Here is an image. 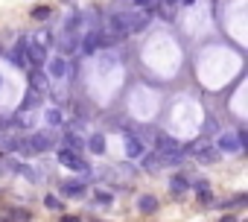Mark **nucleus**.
<instances>
[{"mask_svg":"<svg viewBox=\"0 0 248 222\" xmlns=\"http://www.w3.org/2000/svg\"><path fill=\"white\" fill-rule=\"evenodd\" d=\"M56 146V132H50V129H41V132H32V135H27L24 138V155H35V152H47V149H53Z\"/></svg>","mask_w":248,"mask_h":222,"instance_id":"f257e3e1","label":"nucleus"},{"mask_svg":"<svg viewBox=\"0 0 248 222\" xmlns=\"http://www.w3.org/2000/svg\"><path fill=\"white\" fill-rule=\"evenodd\" d=\"M59 164H62V167H67V170H79V173H88V161H85L79 152L67 149V146H62V149H59Z\"/></svg>","mask_w":248,"mask_h":222,"instance_id":"f03ea898","label":"nucleus"},{"mask_svg":"<svg viewBox=\"0 0 248 222\" xmlns=\"http://www.w3.org/2000/svg\"><path fill=\"white\" fill-rule=\"evenodd\" d=\"M44 62H47V44L44 41H30L27 44V64H32V67H44Z\"/></svg>","mask_w":248,"mask_h":222,"instance_id":"7ed1b4c3","label":"nucleus"},{"mask_svg":"<svg viewBox=\"0 0 248 222\" xmlns=\"http://www.w3.org/2000/svg\"><path fill=\"white\" fill-rule=\"evenodd\" d=\"M193 155H196V161H199V164H213V161H219V149H213L207 141L193 143Z\"/></svg>","mask_w":248,"mask_h":222,"instance_id":"20e7f679","label":"nucleus"},{"mask_svg":"<svg viewBox=\"0 0 248 222\" xmlns=\"http://www.w3.org/2000/svg\"><path fill=\"white\" fill-rule=\"evenodd\" d=\"M44 64H47V76H53V79H64L67 70H70L64 56H53V59H47Z\"/></svg>","mask_w":248,"mask_h":222,"instance_id":"39448f33","label":"nucleus"},{"mask_svg":"<svg viewBox=\"0 0 248 222\" xmlns=\"http://www.w3.org/2000/svg\"><path fill=\"white\" fill-rule=\"evenodd\" d=\"M27 44H30V38L24 35V38L9 50V62H12L15 67H30V64H27Z\"/></svg>","mask_w":248,"mask_h":222,"instance_id":"423d86ee","label":"nucleus"},{"mask_svg":"<svg viewBox=\"0 0 248 222\" xmlns=\"http://www.w3.org/2000/svg\"><path fill=\"white\" fill-rule=\"evenodd\" d=\"M216 149H219V152H228V155H239V152H242V143H239L236 135H228V132H225V135L219 138V146H216Z\"/></svg>","mask_w":248,"mask_h":222,"instance_id":"0eeeda50","label":"nucleus"},{"mask_svg":"<svg viewBox=\"0 0 248 222\" xmlns=\"http://www.w3.org/2000/svg\"><path fill=\"white\" fill-rule=\"evenodd\" d=\"M30 94H47V73L44 70H32L30 73Z\"/></svg>","mask_w":248,"mask_h":222,"instance_id":"6e6552de","label":"nucleus"},{"mask_svg":"<svg viewBox=\"0 0 248 222\" xmlns=\"http://www.w3.org/2000/svg\"><path fill=\"white\" fill-rule=\"evenodd\" d=\"M59 190H62V196H85V181H76V178H64Z\"/></svg>","mask_w":248,"mask_h":222,"instance_id":"1a4fd4ad","label":"nucleus"},{"mask_svg":"<svg viewBox=\"0 0 248 222\" xmlns=\"http://www.w3.org/2000/svg\"><path fill=\"white\" fill-rule=\"evenodd\" d=\"M76 47H79V35H73V32H64V35H62V41H59V50H62L59 56H64V53H73Z\"/></svg>","mask_w":248,"mask_h":222,"instance_id":"9d476101","label":"nucleus"},{"mask_svg":"<svg viewBox=\"0 0 248 222\" xmlns=\"http://www.w3.org/2000/svg\"><path fill=\"white\" fill-rule=\"evenodd\" d=\"M170 190H172L175 196L187 193V190H190V178H187V175H178V173H175V175L170 178Z\"/></svg>","mask_w":248,"mask_h":222,"instance_id":"9b49d317","label":"nucleus"},{"mask_svg":"<svg viewBox=\"0 0 248 222\" xmlns=\"http://www.w3.org/2000/svg\"><path fill=\"white\" fill-rule=\"evenodd\" d=\"M143 155V143L132 135H126V158H140Z\"/></svg>","mask_w":248,"mask_h":222,"instance_id":"f8f14e48","label":"nucleus"},{"mask_svg":"<svg viewBox=\"0 0 248 222\" xmlns=\"http://www.w3.org/2000/svg\"><path fill=\"white\" fill-rule=\"evenodd\" d=\"M138 210H140V213H155V210H158V199H155L152 193L140 196V199H138Z\"/></svg>","mask_w":248,"mask_h":222,"instance_id":"ddd939ff","label":"nucleus"},{"mask_svg":"<svg viewBox=\"0 0 248 222\" xmlns=\"http://www.w3.org/2000/svg\"><path fill=\"white\" fill-rule=\"evenodd\" d=\"M64 146L73 149V152H82V149H85V138L76 135V132H67V135H64Z\"/></svg>","mask_w":248,"mask_h":222,"instance_id":"4468645a","label":"nucleus"},{"mask_svg":"<svg viewBox=\"0 0 248 222\" xmlns=\"http://www.w3.org/2000/svg\"><path fill=\"white\" fill-rule=\"evenodd\" d=\"M143 170H146V173H158V170H164V164H161V155H158V152H149V155H143Z\"/></svg>","mask_w":248,"mask_h":222,"instance_id":"2eb2a0df","label":"nucleus"},{"mask_svg":"<svg viewBox=\"0 0 248 222\" xmlns=\"http://www.w3.org/2000/svg\"><path fill=\"white\" fill-rule=\"evenodd\" d=\"M93 205H96V207H111V205H114V193L96 190V193H93Z\"/></svg>","mask_w":248,"mask_h":222,"instance_id":"dca6fc26","label":"nucleus"},{"mask_svg":"<svg viewBox=\"0 0 248 222\" xmlns=\"http://www.w3.org/2000/svg\"><path fill=\"white\" fill-rule=\"evenodd\" d=\"M88 149H91L93 155H102V152H105V138H102V135H91V138H88Z\"/></svg>","mask_w":248,"mask_h":222,"instance_id":"f3484780","label":"nucleus"},{"mask_svg":"<svg viewBox=\"0 0 248 222\" xmlns=\"http://www.w3.org/2000/svg\"><path fill=\"white\" fill-rule=\"evenodd\" d=\"M6 219H9V222H32V213L24 210V207H15V210H9Z\"/></svg>","mask_w":248,"mask_h":222,"instance_id":"a211bd4d","label":"nucleus"},{"mask_svg":"<svg viewBox=\"0 0 248 222\" xmlns=\"http://www.w3.org/2000/svg\"><path fill=\"white\" fill-rule=\"evenodd\" d=\"M47 123H50L53 129L64 123V114H62V108H47Z\"/></svg>","mask_w":248,"mask_h":222,"instance_id":"6ab92c4d","label":"nucleus"},{"mask_svg":"<svg viewBox=\"0 0 248 222\" xmlns=\"http://www.w3.org/2000/svg\"><path fill=\"white\" fill-rule=\"evenodd\" d=\"M190 187H193L196 193H207V190H210V184H207V178H190Z\"/></svg>","mask_w":248,"mask_h":222,"instance_id":"aec40b11","label":"nucleus"},{"mask_svg":"<svg viewBox=\"0 0 248 222\" xmlns=\"http://www.w3.org/2000/svg\"><path fill=\"white\" fill-rule=\"evenodd\" d=\"M32 18H35V21H47V18H50V6H35V9H32Z\"/></svg>","mask_w":248,"mask_h":222,"instance_id":"412c9836","label":"nucleus"},{"mask_svg":"<svg viewBox=\"0 0 248 222\" xmlns=\"http://www.w3.org/2000/svg\"><path fill=\"white\" fill-rule=\"evenodd\" d=\"M44 205H47L50 210H62V202H59V196H53V193H50V196H44Z\"/></svg>","mask_w":248,"mask_h":222,"instance_id":"4be33fe9","label":"nucleus"},{"mask_svg":"<svg viewBox=\"0 0 248 222\" xmlns=\"http://www.w3.org/2000/svg\"><path fill=\"white\" fill-rule=\"evenodd\" d=\"M158 3H161V0H135V6H138V9H143V6H152V9H155Z\"/></svg>","mask_w":248,"mask_h":222,"instance_id":"5701e85b","label":"nucleus"},{"mask_svg":"<svg viewBox=\"0 0 248 222\" xmlns=\"http://www.w3.org/2000/svg\"><path fill=\"white\" fill-rule=\"evenodd\" d=\"M62 222H82V219H79V216H70V213H67V216H62Z\"/></svg>","mask_w":248,"mask_h":222,"instance_id":"b1692460","label":"nucleus"},{"mask_svg":"<svg viewBox=\"0 0 248 222\" xmlns=\"http://www.w3.org/2000/svg\"><path fill=\"white\" fill-rule=\"evenodd\" d=\"M219 222H236V219H233V216H222Z\"/></svg>","mask_w":248,"mask_h":222,"instance_id":"393cba45","label":"nucleus"},{"mask_svg":"<svg viewBox=\"0 0 248 222\" xmlns=\"http://www.w3.org/2000/svg\"><path fill=\"white\" fill-rule=\"evenodd\" d=\"M0 222H9V219H6V216H0Z\"/></svg>","mask_w":248,"mask_h":222,"instance_id":"a878e982","label":"nucleus"},{"mask_svg":"<svg viewBox=\"0 0 248 222\" xmlns=\"http://www.w3.org/2000/svg\"><path fill=\"white\" fill-rule=\"evenodd\" d=\"M62 3H73V0H62Z\"/></svg>","mask_w":248,"mask_h":222,"instance_id":"bb28decb","label":"nucleus"},{"mask_svg":"<svg viewBox=\"0 0 248 222\" xmlns=\"http://www.w3.org/2000/svg\"><path fill=\"white\" fill-rule=\"evenodd\" d=\"M167 3H178V0H167Z\"/></svg>","mask_w":248,"mask_h":222,"instance_id":"cd10ccee","label":"nucleus"},{"mask_svg":"<svg viewBox=\"0 0 248 222\" xmlns=\"http://www.w3.org/2000/svg\"><path fill=\"white\" fill-rule=\"evenodd\" d=\"M0 88H3V76H0Z\"/></svg>","mask_w":248,"mask_h":222,"instance_id":"c85d7f7f","label":"nucleus"}]
</instances>
